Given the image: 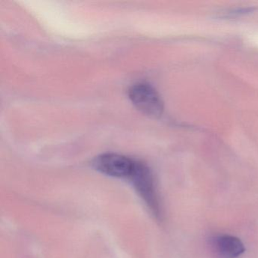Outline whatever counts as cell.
Wrapping results in <instances>:
<instances>
[{"label": "cell", "instance_id": "cell-2", "mask_svg": "<svg viewBox=\"0 0 258 258\" xmlns=\"http://www.w3.org/2000/svg\"><path fill=\"white\" fill-rule=\"evenodd\" d=\"M131 102L146 115L158 117L164 110L162 101L156 90L149 84L140 83L132 86L129 90Z\"/></svg>", "mask_w": 258, "mask_h": 258}, {"label": "cell", "instance_id": "cell-3", "mask_svg": "<svg viewBox=\"0 0 258 258\" xmlns=\"http://www.w3.org/2000/svg\"><path fill=\"white\" fill-rule=\"evenodd\" d=\"M216 250L224 258H237L241 256L245 247L240 238L230 235H222L214 239Z\"/></svg>", "mask_w": 258, "mask_h": 258}, {"label": "cell", "instance_id": "cell-1", "mask_svg": "<svg viewBox=\"0 0 258 258\" xmlns=\"http://www.w3.org/2000/svg\"><path fill=\"white\" fill-rule=\"evenodd\" d=\"M138 162L124 155L106 153L96 157L93 166L97 171L107 176L130 181L135 173Z\"/></svg>", "mask_w": 258, "mask_h": 258}]
</instances>
